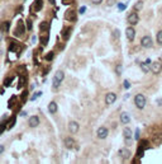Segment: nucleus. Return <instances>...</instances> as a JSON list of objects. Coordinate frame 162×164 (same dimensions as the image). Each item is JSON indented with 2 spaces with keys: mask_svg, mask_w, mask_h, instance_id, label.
I'll return each mask as SVG.
<instances>
[{
  "mask_svg": "<svg viewBox=\"0 0 162 164\" xmlns=\"http://www.w3.org/2000/svg\"><path fill=\"white\" fill-rule=\"evenodd\" d=\"M141 45L143 46L144 48H149V47H152V45H153L152 38H151L149 36H144V37L141 40Z\"/></svg>",
  "mask_w": 162,
  "mask_h": 164,
  "instance_id": "20e7f679",
  "label": "nucleus"
},
{
  "mask_svg": "<svg viewBox=\"0 0 162 164\" xmlns=\"http://www.w3.org/2000/svg\"><path fill=\"white\" fill-rule=\"evenodd\" d=\"M16 29H18V31H15V32H14L15 36H20V34L24 32V27H23V22H22V20L18 23V28H16Z\"/></svg>",
  "mask_w": 162,
  "mask_h": 164,
  "instance_id": "f3484780",
  "label": "nucleus"
},
{
  "mask_svg": "<svg viewBox=\"0 0 162 164\" xmlns=\"http://www.w3.org/2000/svg\"><path fill=\"white\" fill-rule=\"evenodd\" d=\"M79 129H80V126H79V123H77L76 121H71V122L69 123V131H70L71 134H76V132L79 131Z\"/></svg>",
  "mask_w": 162,
  "mask_h": 164,
  "instance_id": "6e6552de",
  "label": "nucleus"
},
{
  "mask_svg": "<svg viewBox=\"0 0 162 164\" xmlns=\"http://www.w3.org/2000/svg\"><path fill=\"white\" fill-rule=\"evenodd\" d=\"M141 69H142L144 73L151 71V66H149V64H147V62H142V64H141Z\"/></svg>",
  "mask_w": 162,
  "mask_h": 164,
  "instance_id": "6ab92c4d",
  "label": "nucleus"
},
{
  "mask_svg": "<svg viewBox=\"0 0 162 164\" xmlns=\"http://www.w3.org/2000/svg\"><path fill=\"white\" fill-rule=\"evenodd\" d=\"M65 146H66L67 149H72L75 146V140L72 137H66V139H65Z\"/></svg>",
  "mask_w": 162,
  "mask_h": 164,
  "instance_id": "ddd939ff",
  "label": "nucleus"
},
{
  "mask_svg": "<svg viewBox=\"0 0 162 164\" xmlns=\"http://www.w3.org/2000/svg\"><path fill=\"white\" fill-rule=\"evenodd\" d=\"M36 41H37V37H36V36H33V37H32V42H33V43H34V42H36Z\"/></svg>",
  "mask_w": 162,
  "mask_h": 164,
  "instance_id": "58836bf2",
  "label": "nucleus"
},
{
  "mask_svg": "<svg viewBox=\"0 0 162 164\" xmlns=\"http://www.w3.org/2000/svg\"><path fill=\"white\" fill-rule=\"evenodd\" d=\"M120 122L124 123V125H127V123L131 122V117H129V115H128L127 112H123V113L120 115Z\"/></svg>",
  "mask_w": 162,
  "mask_h": 164,
  "instance_id": "2eb2a0df",
  "label": "nucleus"
},
{
  "mask_svg": "<svg viewBox=\"0 0 162 164\" xmlns=\"http://www.w3.org/2000/svg\"><path fill=\"white\" fill-rule=\"evenodd\" d=\"M62 1H63V4H71L74 0H62Z\"/></svg>",
  "mask_w": 162,
  "mask_h": 164,
  "instance_id": "c9c22d12",
  "label": "nucleus"
},
{
  "mask_svg": "<svg viewBox=\"0 0 162 164\" xmlns=\"http://www.w3.org/2000/svg\"><path fill=\"white\" fill-rule=\"evenodd\" d=\"M65 19H66V20H70V22L76 20V12H75L74 9L66 10V13H65Z\"/></svg>",
  "mask_w": 162,
  "mask_h": 164,
  "instance_id": "7ed1b4c3",
  "label": "nucleus"
},
{
  "mask_svg": "<svg viewBox=\"0 0 162 164\" xmlns=\"http://www.w3.org/2000/svg\"><path fill=\"white\" fill-rule=\"evenodd\" d=\"M125 36H127V38H128L129 41H133V40H134V36H135V29L133 28V26H131V27H127V29H125Z\"/></svg>",
  "mask_w": 162,
  "mask_h": 164,
  "instance_id": "423d86ee",
  "label": "nucleus"
},
{
  "mask_svg": "<svg viewBox=\"0 0 162 164\" xmlns=\"http://www.w3.org/2000/svg\"><path fill=\"white\" fill-rule=\"evenodd\" d=\"M115 71H117L118 75H122V73H123V66H122V65H118V66L115 68Z\"/></svg>",
  "mask_w": 162,
  "mask_h": 164,
  "instance_id": "bb28decb",
  "label": "nucleus"
},
{
  "mask_svg": "<svg viewBox=\"0 0 162 164\" xmlns=\"http://www.w3.org/2000/svg\"><path fill=\"white\" fill-rule=\"evenodd\" d=\"M25 23H27V29H28V31H32V28H33L32 20H30V19H25Z\"/></svg>",
  "mask_w": 162,
  "mask_h": 164,
  "instance_id": "5701e85b",
  "label": "nucleus"
},
{
  "mask_svg": "<svg viewBox=\"0 0 162 164\" xmlns=\"http://www.w3.org/2000/svg\"><path fill=\"white\" fill-rule=\"evenodd\" d=\"M49 3H51V4H55V0H49Z\"/></svg>",
  "mask_w": 162,
  "mask_h": 164,
  "instance_id": "ea45409f",
  "label": "nucleus"
},
{
  "mask_svg": "<svg viewBox=\"0 0 162 164\" xmlns=\"http://www.w3.org/2000/svg\"><path fill=\"white\" fill-rule=\"evenodd\" d=\"M5 150V148L3 146V145H0V154H3V151Z\"/></svg>",
  "mask_w": 162,
  "mask_h": 164,
  "instance_id": "4c0bfd02",
  "label": "nucleus"
},
{
  "mask_svg": "<svg viewBox=\"0 0 162 164\" xmlns=\"http://www.w3.org/2000/svg\"><path fill=\"white\" fill-rule=\"evenodd\" d=\"M1 37H3V36H1V32H0V41H1Z\"/></svg>",
  "mask_w": 162,
  "mask_h": 164,
  "instance_id": "a19ab883",
  "label": "nucleus"
},
{
  "mask_svg": "<svg viewBox=\"0 0 162 164\" xmlns=\"http://www.w3.org/2000/svg\"><path fill=\"white\" fill-rule=\"evenodd\" d=\"M117 5H118V8H119V10H120V12H123V10H124V9H125V5H124V4H120V3H117Z\"/></svg>",
  "mask_w": 162,
  "mask_h": 164,
  "instance_id": "7c9ffc66",
  "label": "nucleus"
},
{
  "mask_svg": "<svg viewBox=\"0 0 162 164\" xmlns=\"http://www.w3.org/2000/svg\"><path fill=\"white\" fill-rule=\"evenodd\" d=\"M3 28H4L3 31H5V32H6V31H9V22H5V23H3Z\"/></svg>",
  "mask_w": 162,
  "mask_h": 164,
  "instance_id": "c756f323",
  "label": "nucleus"
},
{
  "mask_svg": "<svg viewBox=\"0 0 162 164\" xmlns=\"http://www.w3.org/2000/svg\"><path fill=\"white\" fill-rule=\"evenodd\" d=\"M123 135H124V137H125V143H128V144H131L132 141H131V137H132V130L131 129H124L123 130Z\"/></svg>",
  "mask_w": 162,
  "mask_h": 164,
  "instance_id": "f8f14e48",
  "label": "nucleus"
},
{
  "mask_svg": "<svg viewBox=\"0 0 162 164\" xmlns=\"http://www.w3.org/2000/svg\"><path fill=\"white\" fill-rule=\"evenodd\" d=\"M115 101H117V95L114 93H108L106 94V97H105V103L106 105H113Z\"/></svg>",
  "mask_w": 162,
  "mask_h": 164,
  "instance_id": "1a4fd4ad",
  "label": "nucleus"
},
{
  "mask_svg": "<svg viewBox=\"0 0 162 164\" xmlns=\"http://www.w3.org/2000/svg\"><path fill=\"white\" fill-rule=\"evenodd\" d=\"M143 9V1L142 0H139V1H137L135 4H134V10H142Z\"/></svg>",
  "mask_w": 162,
  "mask_h": 164,
  "instance_id": "aec40b11",
  "label": "nucleus"
},
{
  "mask_svg": "<svg viewBox=\"0 0 162 164\" xmlns=\"http://www.w3.org/2000/svg\"><path fill=\"white\" fill-rule=\"evenodd\" d=\"M134 103L137 106V108L143 109L144 106H146V103H147V99H146V97H144L143 94H137L135 98H134Z\"/></svg>",
  "mask_w": 162,
  "mask_h": 164,
  "instance_id": "f257e3e1",
  "label": "nucleus"
},
{
  "mask_svg": "<svg viewBox=\"0 0 162 164\" xmlns=\"http://www.w3.org/2000/svg\"><path fill=\"white\" fill-rule=\"evenodd\" d=\"M20 116H22V117H25V116H27V111H23V112H20Z\"/></svg>",
  "mask_w": 162,
  "mask_h": 164,
  "instance_id": "e433bc0d",
  "label": "nucleus"
},
{
  "mask_svg": "<svg viewBox=\"0 0 162 164\" xmlns=\"http://www.w3.org/2000/svg\"><path fill=\"white\" fill-rule=\"evenodd\" d=\"M12 81H13V78H9V79H6V81H4V87H9V85L12 84Z\"/></svg>",
  "mask_w": 162,
  "mask_h": 164,
  "instance_id": "cd10ccee",
  "label": "nucleus"
},
{
  "mask_svg": "<svg viewBox=\"0 0 162 164\" xmlns=\"http://www.w3.org/2000/svg\"><path fill=\"white\" fill-rule=\"evenodd\" d=\"M157 42L160 45H162V29L157 32Z\"/></svg>",
  "mask_w": 162,
  "mask_h": 164,
  "instance_id": "4be33fe9",
  "label": "nucleus"
},
{
  "mask_svg": "<svg viewBox=\"0 0 162 164\" xmlns=\"http://www.w3.org/2000/svg\"><path fill=\"white\" fill-rule=\"evenodd\" d=\"M138 19H139V18H138V14H137V13H131V14L128 15V19H127V20H128V23H129L131 26H135V24L138 23Z\"/></svg>",
  "mask_w": 162,
  "mask_h": 164,
  "instance_id": "0eeeda50",
  "label": "nucleus"
},
{
  "mask_svg": "<svg viewBox=\"0 0 162 164\" xmlns=\"http://www.w3.org/2000/svg\"><path fill=\"white\" fill-rule=\"evenodd\" d=\"M129 87H131V83H129L128 80H125V81H124V88H125V89H128Z\"/></svg>",
  "mask_w": 162,
  "mask_h": 164,
  "instance_id": "72a5a7b5",
  "label": "nucleus"
},
{
  "mask_svg": "<svg viewBox=\"0 0 162 164\" xmlns=\"http://www.w3.org/2000/svg\"><path fill=\"white\" fill-rule=\"evenodd\" d=\"M42 6H43V1H42V0H36V3H34V5H33L34 10H36V12H39V10L42 9Z\"/></svg>",
  "mask_w": 162,
  "mask_h": 164,
  "instance_id": "a211bd4d",
  "label": "nucleus"
},
{
  "mask_svg": "<svg viewBox=\"0 0 162 164\" xmlns=\"http://www.w3.org/2000/svg\"><path fill=\"white\" fill-rule=\"evenodd\" d=\"M52 59H53V52H49V54L46 55V60L47 61H52Z\"/></svg>",
  "mask_w": 162,
  "mask_h": 164,
  "instance_id": "c85d7f7f",
  "label": "nucleus"
},
{
  "mask_svg": "<svg viewBox=\"0 0 162 164\" xmlns=\"http://www.w3.org/2000/svg\"><path fill=\"white\" fill-rule=\"evenodd\" d=\"M70 33H71V28H66V31H63V32H62V37L66 40V38H69Z\"/></svg>",
  "mask_w": 162,
  "mask_h": 164,
  "instance_id": "412c9836",
  "label": "nucleus"
},
{
  "mask_svg": "<svg viewBox=\"0 0 162 164\" xmlns=\"http://www.w3.org/2000/svg\"><path fill=\"white\" fill-rule=\"evenodd\" d=\"M96 134H98V137L99 139H106V136L109 135V130L106 127H99L98 131H96Z\"/></svg>",
  "mask_w": 162,
  "mask_h": 164,
  "instance_id": "39448f33",
  "label": "nucleus"
},
{
  "mask_svg": "<svg viewBox=\"0 0 162 164\" xmlns=\"http://www.w3.org/2000/svg\"><path fill=\"white\" fill-rule=\"evenodd\" d=\"M57 109H58V106H57L56 102H51V103L48 105V111H49V113H56Z\"/></svg>",
  "mask_w": 162,
  "mask_h": 164,
  "instance_id": "dca6fc26",
  "label": "nucleus"
},
{
  "mask_svg": "<svg viewBox=\"0 0 162 164\" xmlns=\"http://www.w3.org/2000/svg\"><path fill=\"white\" fill-rule=\"evenodd\" d=\"M85 10H86V8H85V6H81V8H80V10H79V13H80V14H84V13H85Z\"/></svg>",
  "mask_w": 162,
  "mask_h": 164,
  "instance_id": "f704fd0d",
  "label": "nucleus"
},
{
  "mask_svg": "<svg viewBox=\"0 0 162 164\" xmlns=\"http://www.w3.org/2000/svg\"><path fill=\"white\" fill-rule=\"evenodd\" d=\"M113 37H114V38H117V40L120 37V32H119V29H114V31H113Z\"/></svg>",
  "mask_w": 162,
  "mask_h": 164,
  "instance_id": "a878e982",
  "label": "nucleus"
},
{
  "mask_svg": "<svg viewBox=\"0 0 162 164\" xmlns=\"http://www.w3.org/2000/svg\"><path fill=\"white\" fill-rule=\"evenodd\" d=\"M117 4V0H106V6H113Z\"/></svg>",
  "mask_w": 162,
  "mask_h": 164,
  "instance_id": "393cba45",
  "label": "nucleus"
},
{
  "mask_svg": "<svg viewBox=\"0 0 162 164\" xmlns=\"http://www.w3.org/2000/svg\"><path fill=\"white\" fill-rule=\"evenodd\" d=\"M119 156L122 159H128L131 156V151L128 149H120L119 150Z\"/></svg>",
  "mask_w": 162,
  "mask_h": 164,
  "instance_id": "4468645a",
  "label": "nucleus"
},
{
  "mask_svg": "<svg viewBox=\"0 0 162 164\" xmlns=\"http://www.w3.org/2000/svg\"><path fill=\"white\" fill-rule=\"evenodd\" d=\"M139 146H142L143 149H147V148L149 146V145H148L147 140H141V145H139Z\"/></svg>",
  "mask_w": 162,
  "mask_h": 164,
  "instance_id": "b1692460",
  "label": "nucleus"
},
{
  "mask_svg": "<svg viewBox=\"0 0 162 164\" xmlns=\"http://www.w3.org/2000/svg\"><path fill=\"white\" fill-rule=\"evenodd\" d=\"M161 69H162V64L161 62H152L151 64V70L155 73V74H157V73H160L161 71Z\"/></svg>",
  "mask_w": 162,
  "mask_h": 164,
  "instance_id": "9d476101",
  "label": "nucleus"
},
{
  "mask_svg": "<svg viewBox=\"0 0 162 164\" xmlns=\"http://www.w3.org/2000/svg\"><path fill=\"white\" fill-rule=\"evenodd\" d=\"M134 139L138 141L139 140V130H135V134H134Z\"/></svg>",
  "mask_w": 162,
  "mask_h": 164,
  "instance_id": "473e14b6",
  "label": "nucleus"
},
{
  "mask_svg": "<svg viewBox=\"0 0 162 164\" xmlns=\"http://www.w3.org/2000/svg\"><path fill=\"white\" fill-rule=\"evenodd\" d=\"M92 4H95V5H99V4H101L103 3V0H90Z\"/></svg>",
  "mask_w": 162,
  "mask_h": 164,
  "instance_id": "2f4dec72",
  "label": "nucleus"
},
{
  "mask_svg": "<svg viewBox=\"0 0 162 164\" xmlns=\"http://www.w3.org/2000/svg\"><path fill=\"white\" fill-rule=\"evenodd\" d=\"M63 78H65V74H63L62 70H58V71L55 74V78H53V87H55V88H58L59 84H61L62 80H63Z\"/></svg>",
  "mask_w": 162,
  "mask_h": 164,
  "instance_id": "f03ea898",
  "label": "nucleus"
},
{
  "mask_svg": "<svg viewBox=\"0 0 162 164\" xmlns=\"http://www.w3.org/2000/svg\"><path fill=\"white\" fill-rule=\"evenodd\" d=\"M28 125H29L30 127H37L39 125V117L38 116H32V117H29Z\"/></svg>",
  "mask_w": 162,
  "mask_h": 164,
  "instance_id": "9b49d317",
  "label": "nucleus"
}]
</instances>
